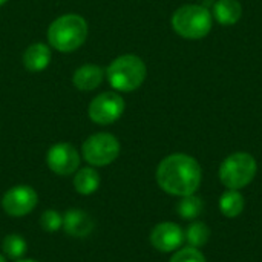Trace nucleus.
<instances>
[{
  "mask_svg": "<svg viewBox=\"0 0 262 262\" xmlns=\"http://www.w3.org/2000/svg\"><path fill=\"white\" fill-rule=\"evenodd\" d=\"M203 172L200 163L187 154H172L161 160L157 169V183L169 195L187 196L196 193Z\"/></svg>",
  "mask_w": 262,
  "mask_h": 262,
  "instance_id": "1",
  "label": "nucleus"
},
{
  "mask_svg": "<svg viewBox=\"0 0 262 262\" xmlns=\"http://www.w3.org/2000/svg\"><path fill=\"white\" fill-rule=\"evenodd\" d=\"M88 38V21L78 14H64L48 28L49 45L60 52L78 49Z\"/></svg>",
  "mask_w": 262,
  "mask_h": 262,
  "instance_id": "2",
  "label": "nucleus"
},
{
  "mask_svg": "<svg viewBox=\"0 0 262 262\" xmlns=\"http://www.w3.org/2000/svg\"><path fill=\"white\" fill-rule=\"evenodd\" d=\"M146 64L134 54H126L117 57L106 69L107 80L115 91L132 92L138 89L146 80Z\"/></svg>",
  "mask_w": 262,
  "mask_h": 262,
  "instance_id": "3",
  "label": "nucleus"
},
{
  "mask_svg": "<svg viewBox=\"0 0 262 262\" xmlns=\"http://www.w3.org/2000/svg\"><path fill=\"white\" fill-rule=\"evenodd\" d=\"M213 23L212 12L201 5H184L178 8L172 15L173 31L187 40L204 38Z\"/></svg>",
  "mask_w": 262,
  "mask_h": 262,
  "instance_id": "4",
  "label": "nucleus"
},
{
  "mask_svg": "<svg viewBox=\"0 0 262 262\" xmlns=\"http://www.w3.org/2000/svg\"><path fill=\"white\" fill-rule=\"evenodd\" d=\"M258 164L253 155L247 152H235L229 155L220 166V180L230 190L247 187L256 177Z\"/></svg>",
  "mask_w": 262,
  "mask_h": 262,
  "instance_id": "5",
  "label": "nucleus"
},
{
  "mask_svg": "<svg viewBox=\"0 0 262 262\" xmlns=\"http://www.w3.org/2000/svg\"><path fill=\"white\" fill-rule=\"evenodd\" d=\"M81 155L91 166H107L120 155V141L112 134H94L81 146Z\"/></svg>",
  "mask_w": 262,
  "mask_h": 262,
  "instance_id": "6",
  "label": "nucleus"
},
{
  "mask_svg": "<svg viewBox=\"0 0 262 262\" xmlns=\"http://www.w3.org/2000/svg\"><path fill=\"white\" fill-rule=\"evenodd\" d=\"M124 100L117 92H103L89 104V118L97 124H112L124 112Z\"/></svg>",
  "mask_w": 262,
  "mask_h": 262,
  "instance_id": "7",
  "label": "nucleus"
},
{
  "mask_svg": "<svg viewBox=\"0 0 262 262\" xmlns=\"http://www.w3.org/2000/svg\"><path fill=\"white\" fill-rule=\"evenodd\" d=\"M38 203L37 192L31 186H15L6 190L2 198V207L9 216H25L31 213Z\"/></svg>",
  "mask_w": 262,
  "mask_h": 262,
  "instance_id": "8",
  "label": "nucleus"
},
{
  "mask_svg": "<svg viewBox=\"0 0 262 262\" xmlns=\"http://www.w3.org/2000/svg\"><path fill=\"white\" fill-rule=\"evenodd\" d=\"M48 167L57 175H72L80 166V155L69 143H57L46 154Z\"/></svg>",
  "mask_w": 262,
  "mask_h": 262,
  "instance_id": "9",
  "label": "nucleus"
},
{
  "mask_svg": "<svg viewBox=\"0 0 262 262\" xmlns=\"http://www.w3.org/2000/svg\"><path fill=\"white\" fill-rule=\"evenodd\" d=\"M184 243L183 229L170 221L157 224L150 232V244L163 253L175 252Z\"/></svg>",
  "mask_w": 262,
  "mask_h": 262,
  "instance_id": "10",
  "label": "nucleus"
},
{
  "mask_svg": "<svg viewBox=\"0 0 262 262\" xmlns=\"http://www.w3.org/2000/svg\"><path fill=\"white\" fill-rule=\"evenodd\" d=\"M63 229L74 238H84L92 232L94 221L86 212L80 209H71L63 216Z\"/></svg>",
  "mask_w": 262,
  "mask_h": 262,
  "instance_id": "11",
  "label": "nucleus"
},
{
  "mask_svg": "<svg viewBox=\"0 0 262 262\" xmlns=\"http://www.w3.org/2000/svg\"><path fill=\"white\" fill-rule=\"evenodd\" d=\"M103 78H104V71L100 66L83 64L74 72L72 83L80 91H94L101 84Z\"/></svg>",
  "mask_w": 262,
  "mask_h": 262,
  "instance_id": "12",
  "label": "nucleus"
},
{
  "mask_svg": "<svg viewBox=\"0 0 262 262\" xmlns=\"http://www.w3.org/2000/svg\"><path fill=\"white\" fill-rule=\"evenodd\" d=\"M49 61H51V49L45 43H34L23 54V64L31 72L45 71Z\"/></svg>",
  "mask_w": 262,
  "mask_h": 262,
  "instance_id": "13",
  "label": "nucleus"
},
{
  "mask_svg": "<svg viewBox=\"0 0 262 262\" xmlns=\"http://www.w3.org/2000/svg\"><path fill=\"white\" fill-rule=\"evenodd\" d=\"M215 20L223 26L235 25L243 15V6L238 0H216L213 5Z\"/></svg>",
  "mask_w": 262,
  "mask_h": 262,
  "instance_id": "14",
  "label": "nucleus"
},
{
  "mask_svg": "<svg viewBox=\"0 0 262 262\" xmlns=\"http://www.w3.org/2000/svg\"><path fill=\"white\" fill-rule=\"evenodd\" d=\"M74 187L80 195H92L100 187V175L94 167H83L74 177Z\"/></svg>",
  "mask_w": 262,
  "mask_h": 262,
  "instance_id": "15",
  "label": "nucleus"
},
{
  "mask_svg": "<svg viewBox=\"0 0 262 262\" xmlns=\"http://www.w3.org/2000/svg\"><path fill=\"white\" fill-rule=\"evenodd\" d=\"M246 200L239 190H226L220 198V210L226 218H236L243 213Z\"/></svg>",
  "mask_w": 262,
  "mask_h": 262,
  "instance_id": "16",
  "label": "nucleus"
},
{
  "mask_svg": "<svg viewBox=\"0 0 262 262\" xmlns=\"http://www.w3.org/2000/svg\"><path fill=\"white\" fill-rule=\"evenodd\" d=\"M184 239L189 243L190 247H195V249H200L203 246H206L210 239V229L207 227V224L201 223V221H196V223H192L186 233H184Z\"/></svg>",
  "mask_w": 262,
  "mask_h": 262,
  "instance_id": "17",
  "label": "nucleus"
},
{
  "mask_svg": "<svg viewBox=\"0 0 262 262\" xmlns=\"http://www.w3.org/2000/svg\"><path fill=\"white\" fill-rule=\"evenodd\" d=\"M203 207H204L203 200L193 193V195L181 196V201L177 206V212L184 220H195L203 212Z\"/></svg>",
  "mask_w": 262,
  "mask_h": 262,
  "instance_id": "18",
  "label": "nucleus"
},
{
  "mask_svg": "<svg viewBox=\"0 0 262 262\" xmlns=\"http://www.w3.org/2000/svg\"><path fill=\"white\" fill-rule=\"evenodd\" d=\"M2 249L5 252V255L11 259H20L26 250H28V244L25 241L23 236L20 235H15V233H11L8 236H5L3 239V244H2Z\"/></svg>",
  "mask_w": 262,
  "mask_h": 262,
  "instance_id": "19",
  "label": "nucleus"
},
{
  "mask_svg": "<svg viewBox=\"0 0 262 262\" xmlns=\"http://www.w3.org/2000/svg\"><path fill=\"white\" fill-rule=\"evenodd\" d=\"M40 226L45 232L54 233L63 227V216L57 210H46L40 218Z\"/></svg>",
  "mask_w": 262,
  "mask_h": 262,
  "instance_id": "20",
  "label": "nucleus"
},
{
  "mask_svg": "<svg viewBox=\"0 0 262 262\" xmlns=\"http://www.w3.org/2000/svg\"><path fill=\"white\" fill-rule=\"evenodd\" d=\"M169 262H207L206 256L200 252V249L195 247H184L178 252H175V255L170 258Z\"/></svg>",
  "mask_w": 262,
  "mask_h": 262,
  "instance_id": "21",
  "label": "nucleus"
},
{
  "mask_svg": "<svg viewBox=\"0 0 262 262\" xmlns=\"http://www.w3.org/2000/svg\"><path fill=\"white\" fill-rule=\"evenodd\" d=\"M15 262H37V261H34V259H18V261H15Z\"/></svg>",
  "mask_w": 262,
  "mask_h": 262,
  "instance_id": "22",
  "label": "nucleus"
},
{
  "mask_svg": "<svg viewBox=\"0 0 262 262\" xmlns=\"http://www.w3.org/2000/svg\"><path fill=\"white\" fill-rule=\"evenodd\" d=\"M0 262H6V259H5V256H3V255H0Z\"/></svg>",
  "mask_w": 262,
  "mask_h": 262,
  "instance_id": "23",
  "label": "nucleus"
},
{
  "mask_svg": "<svg viewBox=\"0 0 262 262\" xmlns=\"http://www.w3.org/2000/svg\"><path fill=\"white\" fill-rule=\"evenodd\" d=\"M3 3H6V0H0V6H2Z\"/></svg>",
  "mask_w": 262,
  "mask_h": 262,
  "instance_id": "24",
  "label": "nucleus"
}]
</instances>
